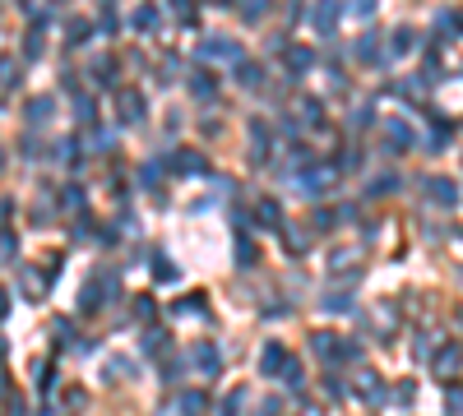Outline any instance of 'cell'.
Wrapping results in <instances>:
<instances>
[{
	"label": "cell",
	"mask_w": 463,
	"mask_h": 416,
	"mask_svg": "<svg viewBox=\"0 0 463 416\" xmlns=\"http://www.w3.org/2000/svg\"><path fill=\"white\" fill-rule=\"evenodd\" d=\"M139 32H149V28H158V5H139L135 10V19H130Z\"/></svg>",
	"instance_id": "603a6c76"
},
{
	"label": "cell",
	"mask_w": 463,
	"mask_h": 416,
	"mask_svg": "<svg viewBox=\"0 0 463 416\" xmlns=\"http://www.w3.org/2000/svg\"><path fill=\"white\" fill-rule=\"evenodd\" d=\"M116 116H121L125 125L144 121V92H139V88H121V92H116Z\"/></svg>",
	"instance_id": "3957f363"
},
{
	"label": "cell",
	"mask_w": 463,
	"mask_h": 416,
	"mask_svg": "<svg viewBox=\"0 0 463 416\" xmlns=\"http://www.w3.org/2000/svg\"><path fill=\"white\" fill-rule=\"evenodd\" d=\"M200 56L204 61H232V65L246 61V56H241V42H232V37H204Z\"/></svg>",
	"instance_id": "6da1fadb"
},
{
	"label": "cell",
	"mask_w": 463,
	"mask_h": 416,
	"mask_svg": "<svg viewBox=\"0 0 463 416\" xmlns=\"http://www.w3.org/2000/svg\"><path fill=\"white\" fill-rule=\"evenodd\" d=\"M51 111H56V107H51V97H32L28 107H23V116H28L32 125H46V121H51Z\"/></svg>",
	"instance_id": "e0dca14e"
},
{
	"label": "cell",
	"mask_w": 463,
	"mask_h": 416,
	"mask_svg": "<svg viewBox=\"0 0 463 416\" xmlns=\"http://www.w3.org/2000/svg\"><path fill=\"white\" fill-rule=\"evenodd\" d=\"M0 361H5V342H0Z\"/></svg>",
	"instance_id": "816d5d0a"
},
{
	"label": "cell",
	"mask_w": 463,
	"mask_h": 416,
	"mask_svg": "<svg viewBox=\"0 0 463 416\" xmlns=\"http://www.w3.org/2000/svg\"><path fill=\"white\" fill-rule=\"evenodd\" d=\"M459 366H463V347H459V342H449V347L435 352V375H440V379H454Z\"/></svg>",
	"instance_id": "5b68a950"
},
{
	"label": "cell",
	"mask_w": 463,
	"mask_h": 416,
	"mask_svg": "<svg viewBox=\"0 0 463 416\" xmlns=\"http://www.w3.org/2000/svg\"><path fill=\"white\" fill-rule=\"evenodd\" d=\"M357 393H361L370 407H380V402H385V384H380V375H357Z\"/></svg>",
	"instance_id": "9a60e30c"
},
{
	"label": "cell",
	"mask_w": 463,
	"mask_h": 416,
	"mask_svg": "<svg viewBox=\"0 0 463 416\" xmlns=\"http://www.w3.org/2000/svg\"><path fill=\"white\" fill-rule=\"evenodd\" d=\"M171 310H176V315H204V296H181Z\"/></svg>",
	"instance_id": "f546056e"
},
{
	"label": "cell",
	"mask_w": 463,
	"mask_h": 416,
	"mask_svg": "<svg viewBox=\"0 0 463 416\" xmlns=\"http://www.w3.org/2000/svg\"><path fill=\"white\" fill-rule=\"evenodd\" d=\"M445 402H449V416H463V388H459V384H449Z\"/></svg>",
	"instance_id": "8d00e7d4"
},
{
	"label": "cell",
	"mask_w": 463,
	"mask_h": 416,
	"mask_svg": "<svg viewBox=\"0 0 463 416\" xmlns=\"http://www.w3.org/2000/svg\"><path fill=\"white\" fill-rule=\"evenodd\" d=\"M241 402H246V388H232L227 398L218 402V416H241Z\"/></svg>",
	"instance_id": "7402d4cb"
},
{
	"label": "cell",
	"mask_w": 463,
	"mask_h": 416,
	"mask_svg": "<svg viewBox=\"0 0 463 416\" xmlns=\"http://www.w3.org/2000/svg\"><path fill=\"white\" fill-rule=\"evenodd\" d=\"M357 56H361V61H375V56H380V51H375V37H361V42H357Z\"/></svg>",
	"instance_id": "ab89813d"
},
{
	"label": "cell",
	"mask_w": 463,
	"mask_h": 416,
	"mask_svg": "<svg viewBox=\"0 0 463 416\" xmlns=\"http://www.w3.org/2000/svg\"><path fill=\"white\" fill-rule=\"evenodd\" d=\"M301 121H306V125H320V121H324L320 97H301Z\"/></svg>",
	"instance_id": "4316f807"
},
{
	"label": "cell",
	"mask_w": 463,
	"mask_h": 416,
	"mask_svg": "<svg viewBox=\"0 0 463 416\" xmlns=\"http://www.w3.org/2000/svg\"><path fill=\"white\" fill-rule=\"evenodd\" d=\"M454 37H463V10L454 14Z\"/></svg>",
	"instance_id": "681fc988"
},
{
	"label": "cell",
	"mask_w": 463,
	"mask_h": 416,
	"mask_svg": "<svg viewBox=\"0 0 463 416\" xmlns=\"http://www.w3.org/2000/svg\"><path fill=\"white\" fill-rule=\"evenodd\" d=\"M19 75H23V70H19L15 61H0V88H15Z\"/></svg>",
	"instance_id": "d6a6232c"
},
{
	"label": "cell",
	"mask_w": 463,
	"mask_h": 416,
	"mask_svg": "<svg viewBox=\"0 0 463 416\" xmlns=\"http://www.w3.org/2000/svg\"><path fill=\"white\" fill-rule=\"evenodd\" d=\"M75 121L79 125H97V107H93V97H75Z\"/></svg>",
	"instance_id": "484cf974"
},
{
	"label": "cell",
	"mask_w": 463,
	"mask_h": 416,
	"mask_svg": "<svg viewBox=\"0 0 463 416\" xmlns=\"http://www.w3.org/2000/svg\"><path fill=\"white\" fill-rule=\"evenodd\" d=\"M449 135H454V125H440V121H435L431 135H426V148H431V153H440V148L449 143Z\"/></svg>",
	"instance_id": "cb8c5ba5"
},
{
	"label": "cell",
	"mask_w": 463,
	"mask_h": 416,
	"mask_svg": "<svg viewBox=\"0 0 463 416\" xmlns=\"http://www.w3.org/2000/svg\"><path fill=\"white\" fill-rule=\"evenodd\" d=\"M269 10V0H246V19H260Z\"/></svg>",
	"instance_id": "7bdbcfd3"
},
{
	"label": "cell",
	"mask_w": 463,
	"mask_h": 416,
	"mask_svg": "<svg viewBox=\"0 0 463 416\" xmlns=\"http://www.w3.org/2000/svg\"><path fill=\"white\" fill-rule=\"evenodd\" d=\"M283 379H287V384H292V388H301V379H306V370H301V366H296V361H292V366L283 370Z\"/></svg>",
	"instance_id": "b9f144b4"
},
{
	"label": "cell",
	"mask_w": 463,
	"mask_h": 416,
	"mask_svg": "<svg viewBox=\"0 0 463 416\" xmlns=\"http://www.w3.org/2000/svg\"><path fill=\"white\" fill-rule=\"evenodd\" d=\"M61 204H65V208H79V213H84V190H79V185H65V190H61Z\"/></svg>",
	"instance_id": "e575fe53"
},
{
	"label": "cell",
	"mask_w": 463,
	"mask_h": 416,
	"mask_svg": "<svg viewBox=\"0 0 463 416\" xmlns=\"http://www.w3.org/2000/svg\"><path fill=\"white\" fill-rule=\"evenodd\" d=\"M399 190V176L389 171V176H375V181H366V195L370 199H385V195H394Z\"/></svg>",
	"instance_id": "ac0fdd59"
},
{
	"label": "cell",
	"mask_w": 463,
	"mask_h": 416,
	"mask_svg": "<svg viewBox=\"0 0 463 416\" xmlns=\"http://www.w3.org/2000/svg\"><path fill=\"white\" fill-rule=\"evenodd\" d=\"M236 83L255 88V83H264V70H260V65H250V61H241V65H236Z\"/></svg>",
	"instance_id": "d4e9b609"
},
{
	"label": "cell",
	"mask_w": 463,
	"mask_h": 416,
	"mask_svg": "<svg viewBox=\"0 0 463 416\" xmlns=\"http://www.w3.org/2000/svg\"><path fill=\"white\" fill-rule=\"evenodd\" d=\"M19 5H28V0H19Z\"/></svg>",
	"instance_id": "11a10c76"
},
{
	"label": "cell",
	"mask_w": 463,
	"mask_h": 416,
	"mask_svg": "<svg viewBox=\"0 0 463 416\" xmlns=\"http://www.w3.org/2000/svg\"><path fill=\"white\" fill-rule=\"evenodd\" d=\"M185 83H190V92H195L200 102H214V92H218V79L209 75V70H195V75L185 79Z\"/></svg>",
	"instance_id": "5bb4252c"
},
{
	"label": "cell",
	"mask_w": 463,
	"mask_h": 416,
	"mask_svg": "<svg viewBox=\"0 0 463 416\" xmlns=\"http://www.w3.org/2000/svg\"><path fill=\"white\" fill-rule=\"evenodd\" d=\"M190 361H195L200 375H218V370H223V356H218L214 342H195V347H190Z\"/></svg>",
	"instance_id": "277c9868"
},
{
	"label": "cell",
	"mask_w": 463,
	"mask_h": 416,
	"mask_svg": "<svg viewBox=\"0 0 463 416\" xmlns=\"http://www.w3.org/2000/svg\"><path fill=\"white\" fill-rule=\"evenodd\" d=\"M283 241H287V250H306V231H283Z\"/></svg>",
	"instance_id": "60d3db41"
},
{
	"label": "cell",
	"mask_w": 463,
	"mask_h": 416,
	"mask_svg": "<svg viewBox=\"0 0 463 416\" xmlns=\"http://www.w3.org/2000/svg\"><path fill=\"white\" fill-rule=\"evenodd\" d=\"M93 79H97V83H116V61H111V56L107 61H97L93 65Z\"/></svg>",
	"instance_id": "f1b7e54d"
},
{
	"label": "cell",
	"mask_w": 463,
	"mask_h": 416,
	"mask_svg": "<svg viewBox=\"0 0 463 416\" xmlns=\"http://www.w3.org/2000/svg\"><path fill=\"white\" fill-rule=\"evenodd\" d=\"M153 273H158V277H162V282H167V277H171V264H167V259H162V255H153Z\"/></svg>",
	"instance_id": "ee69618b"
},
{
	"label": "cell",
	"mask_w": 463,
	"mask_h": 416,
	"mask_svg": "<svg viewBox=\"0 0 463 416\" xmlns=\"http://www.w3.org/2000/svg\"><path fill=\"white\" fill-rule=\"evenodd\" d=\"M144 352H167V333H162V328H153V333H144Z\"/></svg>",
	"instance_id": "836d02e7"
},
{
	"label": "cell",
	"mask_w": 463,
	"mask_h": 416,
	"mask_svg": "<svg viewBox=\"0 0 463 416\" xmlns=\"http://www.w3.org/2000/svg\"><path fill=\"white\" fill-rule=\"evenodd\" d=\"M88 37H93V23H88V19H70V23H65V42H70V46L88 42Z\"/></svg>",
	"instance_id": "d6986e66"
},
{
	"label": "cell",
	"mask_w": 463,
	"mask_h": 416,
	"mask_svg": "<svg viewBox=\"0 0 463 416\" xmlns=\"http://www.w3.org/2000/svg\"><path fill=\"white\" fill-rule=\"evenodd\" d=\"M329 185H339V167H310V171H301V195H324Z\"/></svg>",
	"instance_id": "7a4b0ae2"
},
{
	"label": "cell",
	"mask_w": 463,
	"mask_h": 416,
	"mask_svg": "<svg viewBox=\"0 0 463 416\" xmlns=\"http://www.w3.org/2000/svg\"><path fill=\"white\" fill-rule=\"evenodd\" d=\"M255 227H264V231H283V208H278V199H269V195H264V199L255 204Z\"/></svg>",
	"instance_id": "8992f818"
},
{
	"label": "cell",
	"mask_w": 463,
	"mask_h": 416,
	"mask_svg": "<svg viewBox=\"0 0 463 416\" xmlns=\"http://www.w3.org/2000/svg\"><path fill=\"white\" fill-rule=\"evenodd\" d=\"M204 402H209V398H204L200 388H190V393H181V416H204Z\"/></svg>",
	"instance_id": "ffe728a7"
},
{
	"label": "cell",
	"mask_w": 463,
	"mask_h": 416,
	"mask_svg": "<svg viewBox=\"0 0 463 416\" xmlns=\"http://www.w3.org/2000/svg\"><path fill=\"white\" fill-rule=\"evenodd\" d=\"M426 195H431L435 204H459V190H454V181H445V176H426Z\"/></svg>",
	"instance_id": "7c38bea8"
},
{
	"label": "cell",
	"mask_w": 463,
	"mask_h": 416,
	"mask_svg": "<svg viewBox=\"0 0 463 416\" xmlns=\"http://www.w3.org/2000/svg\"><path fill=\"white\" fill-rule=\"evenodd\" d=\"M385 139H389V143H385L389 153H408V148L417 143V135H413L403 121H389V125H385Z\"/></svg>",
	"instance_id": "52a82bcc"
},
{
	"label": "cell",
	"mask_w": 463,
	"mask_h": 416,
	"mask_svg": "<svg viewBox=\"0 0 463 416\" xmlns=\"http://www.w3.org/2000/svg\"><path fill=\"white\" fill-rule=\"evenodd\" d=\"M153 296H139V301H135V315H139V319H153Z\"/></svg>",
	"instance_id": "f35d334b"
},
{
	"label": "cell",
	"mask_w": 463,
	"mask_h": 416,
	"mask_svg": "<svg viewBox=\"0 0 463 416\" xmlns=\"http://www.w3.org/2000/svg\"><path fill=\"white\" fill-rule=\"evenodd\" d=\"M413 46H417V32L413 28H394V51H399V56H403V51H413Z\"/></svg>",
	"instance_id": "1f68e13d"
},
{
	"label": "cell",
	"mask_w": 463,
	"mask_h": 416,
	"mask_svg": "<svg viewBox=\"0 0 463 416\" xmlns=\"http://www.w3.org/2000/svg\"><path fill=\"white\" fill-rule=\"evenodd\" d=\"M413 398H417V384H413V379L394 384V402H399V407H413Z\"/></svg>",
	"instance_id": "4dcf8cb0"
},
{
	"label": "cell",
	"mask_w": 463,
	"mask_h": 416,
	"mask_svg": "<svg viewBox=\"0 0 463 416\" xmlns=\"http://www.w3.org/2000/svg\"><path fill=\"white\" fill-rule=\"evenodd\" d=\"M310 61H315V51H310V46H287V51H283V65H287V75H306Z\"/></svg>",
	"instance_id": "4fadbf2b"
},
{
	"label": "cell",
	"mask_w": 463,
	"mask_h": 416,
	"mask_svg": "<svg viewBox=\"0 0 463 416\" xmlns=\"http://www.w3.org/2000/svg\"><path fill=\"white\" fill-rule=\"evenodd\" d=\"M0 393H5V370H0Z\"/></svg>",
	"instance_id": "f907efd6"
},
{
	"label": "cell",
	"mask_w": 463,
	"mask_h": 416,
	"mask_svg": "<svg viewBox=\"0 0 463 416\" xmlns=\"http://www.w3.org/2000/svg\"><path fill=\"white\" fill-rule=\"evenodd\" d=\"M236 264H241V268L255 264V241H250L246 231H236Z\"/></svg>",
	"instance_id": "44dd1931"
},
{
	"label": "cell",
	"mask_w": 463,
	"mask_h": 416,
	"mask_svg": "<svg viewBox=\"0 0 463 416\" xmlns=\"http://www.w3.org/2000/svg\"><path fill=\"white\" fill-rule=\"evenodd\" d=\"M214 5H232V0H214Z\"/></svg>",
	"instance_id": "f5cc1de1"
},
{
	"label": "cell",
	"mask_w": 463,
	"mask_h": 416,
	"mask_svg": "<svg viewBox=\"0 0 463 416\" xmlns=\"http://www.w3.org/2000/svg\"><path fill=\"white\" fill-rule=\"evenodd\" d=\"M339 23V0H320V10H315V32H334Z\"/></svg>",
	"instance_id": "2e32d148"
},
{
	"label": "cell",
	"mask_w": 463,
	"mask_h": 416,
	"mask_svg": "<svg viewBox=\"0 0 463 416\" xmlns=\"http://www.w3.org/2000/svg\"><path fill=\"white\" fill-rule=\"evenodd\" d=\"M32 379H37V388H46V384H51V366H42V370H32Z\"/></svg>",
	"instance_id": "f6af8a7d"
},
{
	"label": "cell",
	"mask_w": 463,
	"mask_h": 416,
	"mask_svg": "<svg viewBox=\"0 0 463 416\" xmlns=\"http://www.w3.org/2000/svg\"><path fill=\"white\" fill-rule=\"evenodd\" d=\"M23 287H28L23 296H32V301H42V296H46V277H37L32 268H23Z\"/></svg>",
	"instance_id": "83f0119b"
},
{
	"label": "cell",
	"mask_w": 463,
	"mask_h": 416,
	"mask_svg": "<svg viewBox=\"0 0 463 416\" xmlns=\"http://www.w3.org/2000/svg\"><path fill=\"white\" fill-rule=\"evenodd\" d=\"M46 51V37H42V14L28 23V32H23V61H37Z\"/></svg>",
	"instance_id": "8fae6325"
},
{
	"label": "cell",
	"mask_w": 463,
	"mask_h": 416,
	"mask_svg": "<svg viewBox=\"0 0 463 416\" xmlns=\"http://www.w3.org/2000/svg\"><path fill=\"white\" fill-rule=\"evenodd\" d=\"M5 315H10V292L0 287V319H5Z\"/></svg>",
	"instance_id": "c3c4849f"
},
{
	"label": "cell",
	"mask_w": 463,
	"mask_h": 416,
	"mask_svg": "<svg viewBox=\"0 0 463 416\" xmlns=\"http://www.w3.org/2000/svg\"><path fill=\"white\" fill-rule=\"evenodd\" d=\"M269 148H274L269 125H264V121H250V157H255V162H264V157H269Z\"/></svg>",
	"instance_id": "ba28073f"
},
{
	"label": "cell",
	"mask_w": 463,
	"mask_h": 416,
	"mask_svg": "<svg viewBox=\"0 0 463 416\" xmlns=\"http://www.w3.org/2000/svg\"><path fill=\"white\" fill-rule=\"evenodd\" d=\"M0 167H5V157H0Z\"/></svg>",
	"instance_id": "db71d44e"
},
{
	"label": "cell",
	"mask_w": 463,
	"mask_h": 416,
	"mask_svg": "<svg viewBox=\"0 0 463 416\" xmlns=\"http://www.w3.org/2000/svg\"><path fill=\"white\" fill-rule=\"evenodd\" d=\"M171 167L181 171V176H204L209 162H204V153H195V148H181V153L171 157Z\"/></svg>",
	"instance_id": "30bf717a"
},
{
	"label": "cell",
	"mask_w": 463,
	"mask_h": 416,
	"mask_svg": "<svg viewBox=\"0 0 463 416\" xmlns=\"http://www.w3.org/2000/svg\"><path fill=\"white\" fill-rule=\"evenodd\" d=\"M10 213H15V204H10V199H0V227L10 222Z\"/></svg>",
	"instance_id": "7dc6e473"
},
{
	"label": "cell",
	"mask_w": 463,
	"mask_h": 416,
	"mask_svg": "<svg viewBox=\"0 0 463 416\" xmlns=\"http://www.w3.org/2000/svg\"><path fill=\"white\" fill-rule=\"evenodd\" d=\"M324 310L329 315H343V310H352V296L343 292V296H324Z\"/></svg>",
	"instance_id": "d590c367"
},
{
	"label": "cell",
	"mask_w": 463,
	"mask_h": 416,
	"mask_svg": "<svg viewBox=\"0 0 463 416\" xmlns=\"http://www.w3.org/2000/svg\"><path fill=\"white\" fill-rule=\"evenodd\" d=\"M139 185H144V190H158V167H153V162H144V167H139Z\"/></svg>",
	"instance_id": "74e56055"
},
{
	"label": "cell",
	"mask_w": 463,
	"mask_h": 416,
	"mask_svg": "<svg viewBox=\"0 0 463 416\" xmlns=\"http://www.w3.org/2000/svg\"><path fill=\"white\" fill-rule=\"evenodd\" d=\"M260 370H264V375H283V370H287V352H283V342H264Z\"/></svg>",
	"instance_id": "9c48e42d"
},
{
	"label": "cell",
	"mask_w": 463,
	"mask_h": 416,
	"mask_svg": "<svg viewBox=\"0 0 463 416\" xmlns=\"http://www.w3.org/2000/svg\"><path fill=\"white\" fill-rule=\"evenodd\" d=\"M329 222H334V213H324V208H320V213H315V222H310V227H315V231H324V227H329Z\"/></svg>",
	"instance_id": "bcb514c9"
}]
</instances>
